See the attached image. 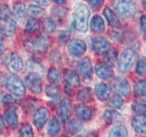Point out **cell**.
Segmentation results:
<instances>
[{"label":"cell","mask_w":146,"mask_h":137,"mask_svg":"<svg viewBox=\"0 0 146 137\" xmlns=\"http://www.w3.org/2000/svg\"><path fill=\"white\" fill-rule=\"evenodd\" d=\"M17 29V23L13 18L0 21V33L4 36L10 37L15 34Z\"/></svg>","instance_id":"8fae6325"},{"label":"cell","mask_w":146,"mask_h":137,"mask_svg":"<svg viewBox=\"0 0 146 137\" xmlns=\"http://www.w3.org/2000/svg\"><path fill=\"white\" fill-rule=\"evenodd\" d=\"M132 110L140 115H146V102L141 100H135L132 103Z\"/></svg>","instance_id":"4316f807"},{"label":"cell","mask_w":146,"mask_h":137,"mask_svg":"<svg viewBox=\"0 0 146 137\" xmlns=\"http://www.w3.org/2000/svg\"><path fill=\"white\" fill-rule=\"evenodd\" d=\"M109 137H128V131L124 126L119 125L110 132Z\"/></svg>","instance_id":"484cf974"},{"label":"cell","mask_w":146,"mask_h":137,"mask_svg":"<svg viewBox=\"0 0 146 137\" xmlns=\"http://www.w3.org/2000/svg\"><path fill=\"white\" fill-rule=\"evenodd\" d=\"M39 27V23L36 19H30L27 21V26H26V30L29 32H34L35 30L38 29Z\"/></svg>","instance_id":"ab89813d"},{"label":"cell","mask_w":146,"mask_h":137,"mask_svg":"<svg viewBox=\"0 0 146 137\" xmlns=\"http://www.w3.org/2000/svg\"><path fill=\"white\" fill-rule=\"evenodd\" d=\"M5 64H6L7 70L14 73L19 72L23 68V61L21 58L15 53L8 55L5 61Z\"/></svg>","instance_id":"52a82bcc"},{"label":"cell","mask_w":146,"mask_h":137,"mask_svg":"<svg viewBox=\"0 0 146 137\" xmlns=\"http://www.w3.org/2000/svg\"><path fill=\"white\" fill-rule=\"evenodd\" d=\"M90 17V10L84 4L79 3L76 5L73 14V25L75 29L80 32L88 30V21Z\"/></svg>","instance_id":"6da1fadb"},{"label":"cell","mask_w":146,"mask_h":137,"mask_svg":"<svg viewBox=\"0 0 146 137\" xmlns=\"http://www.w3.org/2000/svg\"><path fill=\"white\" fill-rule=\"evenodd\" d=\"M4 49H5V46H4V42L3 40L0 39V56L4 53Z\"/></svg>","instance_id":"bcb514c9"},{"label":"cell","mask_w":146,"mask_h":137,"mask_svg":"<svg viewBox=\"0 0 146 137\" xmlns=\"http://www.w3.org/2000/svg\"><path fill=\"white\" fill-rule=\"evenodd\" d=\"M90 27L94 32H97V33L102 32L105 29V24L102 17H100L99 15H95L90 21Z\"/></svg>","instance_id":"44dd1931"},{"label":"cell","mask_w":146,"mask_h":137,"mask_svg":"<svg viewBox=\"0 0 146 137\" xmlns=\"http://www.w3.org/2000/svg\"><path fill=\"white\" fill-rule=\"evenodd\" d=\"M53 1L58 3V4H63V3H65L67 0H53Z\"/></svg>","instance_id":"c3c4849f"},{"label":"cell","mask_w":146,"mask_h":137,"mask_svg":"<svg viewBox=\"0 0 146 137\" xmlns=\"http://www.w3.org/2000/svg\"><path fill=\"white\" fill-rule=\"evenodd\" d=\"M14 14L16 17H17L19 20H23L27 16V9L25 7V4L23 3H17L14 6Z\"/></svg>","instance_id":"d4e9b609"},{"label":"cell","mask_w":146,"mask_h":137,"mask_svg":"<svg viewBox=\"0 0 146 137\" xmlns=\"http://www.w3.org/2000/svg\"><path fill=\"white\" fill-rule=\"evenodd\" d=\"M86 44L83 40L80 39H74L72 40L70 46H68V51L70 55L75 58L81 57L86 52Z\"/></svg>","instance_id":"9c48e42d"},{"label":"cell","mask_w":146,"mask_h":137,"mask_svg":"<svg viewBox=\"0 0 146 137\" xmlns=\"http://www.w3.org/2000/svg\"><path fill=\"white\" fill-rule=\"evenodd\" d=\"M8 18H11L10 11H9L8 7L6 5H2V6L0 7V21L8 19Z\"/></svg>","instance_id":"74e56055"},{"label":"cell","mask_w":146,"mask_h":137,"mask_svg":"<svg viewBox=\"0 0 146 137\" xmlns=\"http://www.w3.org/2000/svg\"><path fill=\"white\" fill-rule=\"evenodd\" d=\"M110 93H111V89L106 83L100 82V83H98L95 86V94L97 96V98L102 102H105L109 99Z\"/></svg>","instance_id":"5bb4252c"},{"label":"cell","mask_w":146,"mask_h":137,"mask_svg":"<svg viewBox=\"0 0 146 137\" xmlns=\"http://www.w3.org/2000/svg\"><path fill=\"white\" fill-rule=\"evenodd\" d=\"M143 6L144 8H146V0H143Z\"/></svg>","instance_id":"681fc988"},{"label":"cell","mask_w":146,"mask_h":137,"mask_svg":"<svg viewBox=\"0 0 146 137\" xmlns=\"http://www.w3.org/2000/svg\"><path fill=\"white\" fill-rule=\"evenodd\" d=\"M5 119H6V122H7V124L12 128H16L18 124L17 113L16 111H14L12 109L6 112V113H5Z\"/></svg>","instance_id":"7402d4cb"},{"label":"cell","mask_w":146,"mask_h":137,"mask_svg":"<svg viewBox=\"0 0 146 137\" xmlns=\"http://www.w3.org/2000/svg\"><path fill=\"white\" fill-rule=\"evenodd\" d=\"M88 2L91 8L97 9L102 6L104 3V0H88Z\"/></svg>","instance_id":"b9f144b4"},{"label":"cell","mask_w":146,"mask_h":137,"mask_svg":"<svg viewBox=\"0 0 146 137\" xmlns=\"http://www.w3.org/2000/svg\"><path fill=\"white\" fill-rule=\"evenodd\" d=\"M141 27L143 31H146V16L141 17Z\"/></svg>","instance_id":"ee69618b"},{"label":"cell","mask_w":146,"mask_h":137,"mask_svg":"<svg viewBox=\"0 0 146 137\" xmlns=\"http://www.w3.org/2000/svg\"><path fill=\"white\" fill-rule=\"evenodd\" d=\"M117 117V113L111 111V110H107V111L104 112V120L108 124H111L114 121H115V118Z\"/></svg>","instance_id":"8d00e7d4"},{"label":"cell","mask_w":146,"mask_h":137,"mask_svg":"<svg viewBox=\"0 0 146 137\" xmlns=\"http://www.w3.org/2000/svg\"><path fill=\"white\" fill-rule=\"evenodd\" d=\"M76 114L83 121H89L92 117V111L85 104H79L75 108Z\"/></svg>","instance_id":"ac0fdd59"},{"label":"cell","mask_w":146,"mask_h":137,"mask_svg":"<svg viewBox=\"0 0 146 137\" xmlns=\"http://www.w3.org/2000/svg\"><path fill=\"white\" fill-rule=\"evenodd\" d=\"M59 78H60V75H59V72L58 71V70H56L55 68H50L48 73V80L51 82V83H57L59 80Z\"/></svg>","instance_id":"836d02e7"},{"label":"cell","mask_w":146,"mask_h":137,"mask_svg":"<svg viewBox=\"0 0 146 137\" xmlns=\"http://www.w3.org/2000/svg\"><path fill=\"white\" fill-rule=\"evenodd\" d=\"M48 116H49V112L48 110L45 107H41L39 109L36 110V112L34 114V123L36 127L38 128V130L42 129L44 125L46 124V122L48 120Z\"/></svg>","instance_id":"30bf717a"},{"label":"cell","mask_w":146,"mask_h":137,"mask_svg":"<svg viewBox=\"0 0 146 137\" xmlns=\"http://www.w3.org/2000/svg\"><path fill=\"white\" fill-rule=\"evenodd\" d=\"M110 105L112 108H116V109H120L122 105H123V100L120 95H115L111 99V102H110Z\"/></svg>","instance_id":"d590c367"},{"label":"cell","mask_w":146,"mask_h":137,"mask_svg":"<svg viewBox=\"0 0 146 137\" xmlns=\"http://www.w3.org/2000/svg\"><path fill=\"white\" fill-rule=\"evenodd\" d=\"M78 70L80 72V74L83 76L85 79H90L91 74H92V67H91L90 61L88 58L83 59L78 65Z\"/></svg>","instance_id":"2e32d148"},{"label":"cell","mask_w":146,"mask_h":137,"mask_svg":"<svg viewBox=\"0 0 146 137\" xmlns=\"http://www.w3.org/2000/svg\"><path fill=\"white\" fill-rule=\"evenodd\" d=\"M60 132V122H58L57 118H53L51 121L49 122L48 126V132L50 136H56Z\"/></svg>","instance_id":"cb8c5ba5"},{"label":"cell","mask_w":146,"mask_h":137,"mask_svg":"<svg viewBox=\"0 0 146 137\" xmlns=\"http://www.w3.org/2000/svg\"><path fill=\"white\" fill-rule=\"evenodd\" d=\"M96 74L102 80H110L113 77V72L111 67L105 63H97L95 66Z\"/></svg>","instance_id":"4fadbf2b"},{"label":"cell","mask_w":146,"mask_h":137,"mask_svg":"<svg viewBox=\"0 0 146 137\" xmlns=\"http://www.w3.org/2000/svg\"><path fill=\"white\" fill-rule=\"evenodd\" d=\"M65 82L67 86H70L71 88H74L80 85V77L75 71L73 70H67L65 72Z\"/></svg>","instance_id":"ffe728a7"},{"label":"cell","mask_w":146,"mask_h":137,"mask_svg":"<svg viewBox=\"0 0 146 137\" xmlns=\"http://www.w3.org/2000/svg\"><path fill=\"white\" fill-rule=\"evenodd\" d=\"M4 129H5V122L3 121L2 117L0 116V132H2Z\"/></svg>","instance_id":"7dc6e473"},{"label":"cell","mask_w":146,"mask_h":137,"mask_svg":"<svg viewBox=\"0 0 146 137\" xmlns=\"http://www.w3.org/2000/svg\"><path fill=\"white\" fill-rule=\"evenodd\" d=\"M117 61V51L115 49H110L108 51L105 53L104 61L105 64L109 67H113Z\"/></svg>","instance_id":"603a6c76"},{"label":"cell","mask_w":146,"mask_h":137,"mask_svg":"<svg viewBox=\"0 0 146 137\" xmlns=\"http://www.w3.org/2000/svg\"><path fill=\"white\" fill-rule=\"evenodd\" d=\"M58 114L63 122L68 121V119L70 118L71 114V105L70 102L68 99L62 100L59 103L58 108Z\"/></svg>","instance_id":"7c38bea8"},{"label":"cell","mask_w":146,"mask_h":137,"mask_svg":"<svg viewBox=\"0 0 146 137\" xmlns=\"http://www.w3.org/2000/svg\"><path fill=\"white\" fill-rule=\"evenodd\" d=\"M113 88L119 94L122 96H127L131 91L130 83L124 79H119L113 84Z\"/></svg>","instance_id":"e0dca14e"},{"label":"cell","mask_w":146,"mask_h":137,"mask_svg":"<svg viewBox=\"0 0 146 137\" xmlns=\"http://www.w3.org/2000/svg\"><path fill=\"white\" fill-rule=\"evenodd\" d=\"M136 59V52L132 49H126L121 52L118 61V68L120 72H127L133 65Z\"/></svg>","instance_id":"277c9868"},{"label":"cell","mask_w":146,"mask_h":137,"mask_svg":"<svg viewBox=\"0 0 146 137\" xmlns=\"http://www.w3.org/2000/svg\"><path fill=\"white\" fill-rule=\"evenodd\" d=\"M46 94L51 99L58 100L59 98V96H60V90H59L58 86L54 84L48 85L47 86V88H46Z\"/></svg>","instance_id":"83f0119b"},{"label":"cell","mask_w":146,"mask_h":137,"mask_svg":"<svg viewBox=\"0 0 146 137\" xmlns=\"http://www.w3.org/2000/svg\"><path fill=\"white\" fill-rule=\"evenodd\" d=\"M26 85L34 93H40L42 91V81L39 75L36 72H30L25 79Z\"/></svg>","instance_id":"8992f818"},{"label":"cell","mask_w":146,"mask_h":137,"mask_svg":"<svg viewBox=\"0 0 146 137\" xmlns=\"http://www.w3.org/2000/svg\"><path fill=\"white\" fill-rule=\"evenodd\" d=\"M7 88L9 90L11 93L14 95L18 96H23L26 92V88L25 85L23 83V81L19 77H17V75H12L10 77L7 78V82H6Z\"/></svg>","instance_id":"5b68a950"},{"label":"cell","mask_w":146,"mask_h":137,"mask_svg":"<svg viewBox=\"0 0 146 137\" xmlns=\"http://www.w3.org/2000/svg\"><path fill=\"white\" fill-rule=\"evenodd\" d=\"M19 135L20 137H34L33 130H32V127L29 123H25V124L22 125L19 131Z\"/></svg>","instance_id":"1f68e13d"},{"label":"cell","mask_w":146,"mask_h":137,"mask_svg":"<svg viewBox=\"0 0 146 137\" xmlns=\"http://www.w3.org/2000/svg\"><path fill=\"white\" fill-rule=\"evenodd\" d=\"M91 48L97 54H105L111 48V45L107 39L97 37L91 41Z\"/></svg>","instance_id":"ba28073f"},{"label":"cell","mask_w":146,"mask_h":137,"mask_svg":"<svg viewBox=\"0 0 146 137\" xmlns=\"http://www.w3.org/2000/svg\"><path fill=\"white\" fill-rule=\"evenodd\" d=\"M34 1L40 6H46L48 3V0H34Z\"/></svg>","instance_id":"f6af8a7d"},{"label":"cell","mask_w":146,"mask_h":137,"mask_svg":"<svg viewBox=\"0 0 146 137\" xmlns=\"http://www.w3.org/2000/svg\"><path fill=\"white\" fill-rule=\"evenodd\" d=\"M3 102L5 103V104H11L13 102H14V99H13V97L11 95H9V94H6L3 97Z\"/></svg>","instance_id":"7bdbcfd3"},{"label":"cell","mask_w":146,"mask_h":137,"mask_svg":"<svg viewBox=\"0 0 146 137\" xmlns=\"http://www.w3.org/2000/svg\"><path fill=\"white\" fill-rule=\"evenodd\" d=\"M68 39H70V32L68 31H62L59 33L58 35V40L60 41L61 43L65 44L67 43Z\"/></svg>","instance_id":"60d3db41"},{"label":"cell","mask_w":146,"mask_h":137,"mask_svg":"<svg viewBox=\"0 0 146 137\" xmlns=\"http://www.w3.org/2000/svg\"><path fill=\"white\" fill-rule=\"evenodd\" d=\"M44 30L48 33H52L56 29V23L51 18H46L43 22Z\"/></svg>","instance_id":"d6a6232c"},{"label":"cell","mask_w":146,"mask_h":137,"mask_svg":"<svg viewBox=\"0 0 146 137\" xmlns=\"http://www.w3.org/2000/svg\"><path fill=\"white\" fill-rule=\"evenodd\" d=\"M91 97H92V94H91V90L90 88H83L80 90L77 96L78 100H81V102H89L91 100Z\"/></svg>","instance_id":"f1b7e54d"},{"label":"cell","mask_w":146,"mask_h":137,"mask_svg":"<svg viewBox=\"0 0 146 137\" xmlns=\"http://www.w3.org/2000/svg\"><path fill=\"white\" fill-rule=\"evenodd\" d=\"M77 137H82V136H81V135H78Z\"/></svg>","instance_id":"f907efd6"},{"label":"cell","mask_w":146,"mask_h":137,"mask_svg":"<svg viewBox=\"0 0 146 137\" xmlns=\"http://www.w3.org/2000/svg\"><path fill=\"white\" fill-rule=\"evenodd\" d=\"M44 10L42 7H40L39 6H35V5H32L29 8V13L31 17H38L42 16Z\"/></svg>","instance_id":"e575fe53"},{"label":"cell","mask_w":146,"mask_h":137,"mask_svg":"<svg viewBox=\"0 0 146 137\" xmlns=\"http://www.w3.org/2000/svg\"><path fill=\"white\" fill-rule=\"evenodd\" d=\"M131 126L136 132L146 134V117L144 115H137L132 118Z\"/></svg>","instance_id":"9a60e30c"},{"label":"cell","mask_w":146,"mask_h":137,"mask_svg":"<svg viewBox=\"0 0 146 137\" xmlns=\"http://www.w3.org/2000/svg\"><path fill=\"white\" fill-rule=\"evenodd\" d=\"M81 127H82V124L77 120H72V121H70V122H68V130H70V132H73V134H74V132H79L81 129Z\"/></svg>","instance_id":"f35d334b"},{"label":"cell","mask_w":146,"mask_h":137,"mask_svg":"<svg viewBox=\"0 0 146 137\" xmlns=\"http://www.w3.org/2000/svg\"><path fill=\"white\" fill-rule=\"evenodd\" d=\"M136 72L140 76L146 75V58H141L136 65Z\"/></svg>","instance_id":"4dcf8cb0"},{"label":"cell","mask_w":146,"mask_h":137,"mask_svg":"<svg viewBox=\"0 0 146 137\" xmlns=\"http://www.w3.org/2000/svg\"><path fill=\"white\" fill-rule=\"evenodd\" d=\"M134 92L136 96H144L146 95V81L139 80L134 85Z\"/></svg>","instance_id":"f546056e"},{"label":"cell","mask_w":146,"mask_h":137,"mask_svg":"<svg viewBox=\"0 0 146 137\" xmlns=\"http://www.w3.org/2000/svg\"><path fill=\"white\" fill-rule=\"evenodd\" d=\"M50 44V40L48 37H38V38L31 39L29 40L25 41V48L27 50L36 53V54H43L48 50Z\"/></svg>","instance_id":"3957f363"},{"label":"cell","mask_w":146,"mask_h":137,"mask_svg":"<svg viewBox=\"0 0 146 137\" xmlns=\"http://www.w3.org/2000/svg\"><path fill=\"white\" fill-rule=\"evenodd\" d=\"M113 6L118 15L124 18L132 17L137 12V5L133 0H114Z\"/></svg>","instance_id":"7a4b0ae2"},{"label":"cell","mask_w":146,"mask_h":137,"mask_svg":"<svg viewBox=\"0 0 146 137\" xmlns=\"http://www.w3.org/2000/svg\"><path fill=\"white\" fill-rule=\"evenodd\" d=\"M104 16L106 17V19L108 23L111 25L112 27H116V29H120L121 27V23L119 20L118 17L116 16V14L114 13L110 7H106L104 9Z\"/></svg>","instance_id":"d6986e66"}]
</instances>
